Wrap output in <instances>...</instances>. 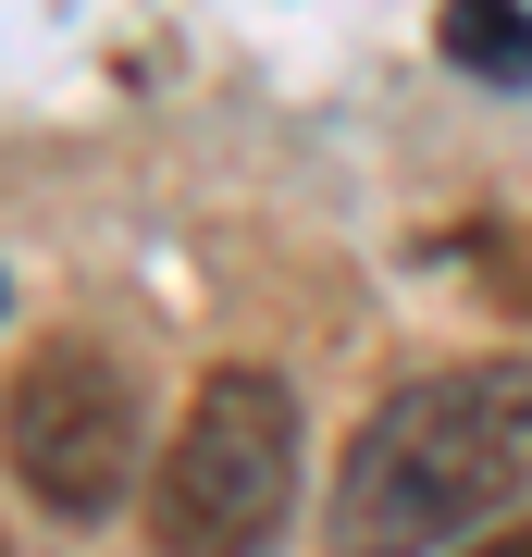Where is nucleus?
I'll list each match as a JSON object with an SVG mask.
<instances>
[{
	"label": "nucleus",
	"mask_w": 532,
	"mask_h": 557,
	"mask_svg": "<svg viewBox=\"0 0 532 557\" xmlns=\"http://www.w3.org/2000/svg\"><path fill=\"white\" fill-rule=\"evenodd\" d=\"M137 384H124L112 347H38L13 384H0V458H13V483L38 496L50 520H99L137 483Z\"/></svg>",
	"instance_id": "nucleus-3"
},
{
	"label": "nucleus",
	"mask_w": 532,
	"mask_h": 557,
	"mask_svg": "<svg viewBox=\"0 0 532 557\" xmlns=\"http://www.w3.org/2000/svg\"><path fill=\"white\" fill-rule=\"evenodd\" d=\"M285 496H297V397L260 372V359H223V372L186 397L174 446H161L149 533L174 557H248V545H273Z\"/></svg>",
	"instance_id": "nucleus-2"
},
{
	"label": "nucleus",
	"mask_w": 532,
	"mask_h": 557,
	"mask_svg": "<svg viewBox=\"0 0 532 557\" xmlns=\"http://www.w3.org/2000/svg\"><path fill=\"white\" fill-rule=\"evenodd\" d=\"M471 557H532V533H508V545H471Z\"/></svg>",
	"instance_id": "nucleus-5"
},
{
	"label": "nucleus",
	"mask_w": 532,
	"mask_h": 557,
	"mask_svg": "<svg viewBox=\"0 0 532 557\" xmlns=\"http://www.w3.org/2000/svg\"><path fill=\"white\" fill-rule=\"evenodd\" d=\"M0 557H13V545H0Z\"/></svg>",
	"instance_id": "nucleus-6"
},
{
	"label": "nucleus",
	"mask_w": 532,
	"mask_h": 557,
	"mask_svg": "<svg viewBox=\"0 0 532 557\" xmlns=\"http://www.w3.org/2000/svg\"><path fill=\"white\" fill-rule=\"evenodd\" d=\"M532 496V359L421 372L359 421L335 471V557H434Z\"/></svg>",
	"instance_id": "nucleus-1"
},
{
	"label": "nucleus",
	"mask_w": 532,
	"mask_h": 557,
	"mask_svg": "<svg viewBox=\"0 0 532 557\" xmlns=\"http://www.w3.org/2000/svg\"><path fill=\"white\" fill-rule=\"evenodd\" d=\"M446 62L483 87H532V13L520 0H446Z\"/></svg>",
	"instance_id": "nucleus-4"
}]
</instances>
